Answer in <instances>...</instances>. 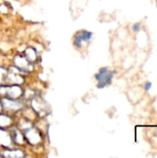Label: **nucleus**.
<instances>
[{
  "label": "nucleus",
  "mask_w": 157,
  "mask_h": 158,
  "mask_svg": "<svg viewBox=\"0 0 157 158\" xmlns=\"http://www.w3.org/2000/svg\"><path fill=\"white\" fill-rule=\"evenodd\" d=\"M113 78V72L107 69H102L96 75V80L98 81L99 87H105L108 85Z\"/></svg>",
  "instance_id": "1"
},
{
  "label": "nucleus",
  "mask_w": 157,
  "mask_h": 158,
  "mask_svg": "<svg viewBox=\"0 0 157 158\" xmlns=\"http://www.w3.org/2000/svg\"><path fill=\"white\" fill-rule=\"evenodd\" d=\"M92 34L88 31H81L75 36V44L77 46L81 45V42H88L91 39Z\"/></svg>",
  "instance_id": "2"
},
{
  "label": "nucleus",
  "mask_w": 157,
  "mask_h": 158,
  "mask_svg": "<svg viewBox=\"0 0 157 158\" xmlns=\"http://www.w3.org/2000/svg\"><path fill=\"white\" fill-rule=\"evenodd\" d=\"M144 90L145 91H149L150 89H151V87H152V83L150 82V81H146L145 83H144Z\"/></svg>",
  "instance_id": "3"
},
{
  "label": "nucleus",
  "mask_w": 157,
  "mask_h": 158,
  "mask_svg": "<svg viewBox=\"0 0 157 158\" xmlns=\"http://www.w3.org/2000/svg\"><path fill=\"white\" fill-rule=\"evenodd\" d=\"M132 29H133V31H139V29H140V25H139V24H135V25H133Z\"/></svg>",
  "instance_id": "4"
}]
</instances>
